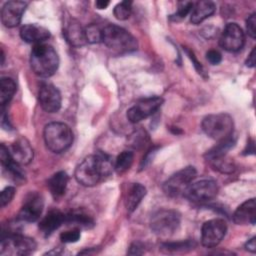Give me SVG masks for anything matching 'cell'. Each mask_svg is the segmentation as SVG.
<instances>
[{
	"label": "cell",
	"instance_id": "cell-1",
	"mask_svg": "<svg viewBox=\"0 0 256 256\" xmlns=\"http://www.w3.org/2000/svg\"><path fill=\"white\" fill-rule=\"evenodd\" d=\"M112 168L114 167L111 158L103 152H97L87 156L78 164L74 176L79 184L91 187L108 177L112 173Z\"/></svg>",
	"mask_w": 256,
	"mask_h": 256
},
{
	"label": "cell",
	"instance_id": "cell-2",
	"mask_svg": "<svg viewBox=\"0 0 256 256\" xmlns=\"http://www.w3.org/2000/svg\"><path fill=\"white\" fill-rule=\"evenodd\" d=\"M30 66L39 77H50L58 69V54L51 45L45 43L36 44L31 51Z\"/></svg>",
	"mask_w": 256,
	"mask_h": 256
},
{
	"label": "cell",
	"instance_id": "cell-3",
	"mask_svg": "<svg viewBox=\"0 0 256 256\" xmlns=\"http://www.w3.org/2000/svg\"><path fill=\"white\" fill-rule=\"evenodd\" d=\"M102 42L117 53H129L138 47L136 38L122 27L107 25L102 29Z\"/></svg>",
	"mask_w": 256,
	"mask_h": 256
},
{
	"label": "cell",
	"instance_id": "cell-4",
	"mask_svg": "<svg viewBox=\"0 0 256 256\" xmlns=\"http://www.w3.org/2000/svg\"><path fill=\"white\" fill-rule=\"evenodd\" d=\"M46 147L53 153L66 151L73 142V133L68 125L62 122H51L44 128Z\"/></svg>",
	"mask_w": 256,
	"mask_h": 256
},
{
	"label": "cell",
	"instance_id": "cell-5",
	"mask_svg": "<svg viewBox=\"0 0 256 256\" xmlns=\"http://www.w3.org/2000/svg\"><path fill=\"white\" fill-rule=\"evenodd\" d=\"M202 129L207 136L219 142L232 136L234 129L233 119L227 113L210 114L203 119Z\"/></svg>",
	"mask_w": 256,
	"mask_h": 256
},
{
	"label": "cell",
	"instance_id": "cell-6",
	"mask_svg": "<svg viewBox=\"0 0 256 256\" xmlns=\"http://www.w3.org/2000/svg\"><path fill=\"white\" fill-rule=\"evenodd\" d=\"M180 226V215L174 210L161 209L156 211L150 219V228L160 237L173 235Z\"/></svg>",
	"mask_w": 256,
	"mask_h": 256
},
{
	"label": "cell",
	"instance_id": "cell-7",
	"mask_svg": "<svg viewBox=\"0 0 256 256\" xmlns=\"http://www.w3.org/2000/svg\"><path fill=\"white\" fill-rule=\"evenodd\" d=\"M36 242L33 238L23 236L19 233L2 236L0 245L1 255H29L36 249Z\"/></svg>",
	"mask_w": 256,
	"mask_h": 256
},
{
	"label": "cell",
	"instance_id": "cell-8",
	"mask_svg": "<svg viewBox=\"0 0 256 256\" xmlns=\"http://www.w3.org/2000/svg\"><path fill=\"white\" fill-rule=\"evenodd\" d=\"M195 177V168L192 166L185 167L168 178L164 182L162 189L164 193L169 197H178L184 195L187 188L190 186V183Z\"/></svg>",
	"mask_w": 256,
	"mask_h": 256
},
{
	"label": "cell",
	"instance_id": "cell-9",
	"mask_svg": "<svg viewBox=\"0 0 256 256\" xmlns=\"http://www.w3.org/2000/svg\"><path fill=\"white\" fill-rule=\"evenodd\" d=\"M217 193V183L211 179H204L190 184L184 196L191 202L203 203L215 198Z\"/></svg>",
	"mask_w": 256,
	"mask_h": 256
},
{
	"label": "cell",
	"instance_id": "cell-10",
	"mask_svg": "<svg viewBox=\"0 0 256 256\" xmlns=\"http://www.w3.org/2000/svg\"><path fill=\"white\" fill-rule=\"evenodd\" d=\"M227 225L223 219L216 218L206 221L201 229V243L204 247L213 248L224 238Z\"/></svg>",
	"mask_w": 256,
	"mask_h": 256
},
{
	"label": "cell",
	"instance_id": "cell-11",
	"mask_svg": "<svg viewBox=\"0 0 256 256\" xmlns=\"http://www.w3.org/2000/svg\"><path fill=\"white\" fill-rule=\"evenodd\" d=\"M163 99L158 96L140 99L127 111V118L131 123H138L153 115L161 107Z\"/></svg>",
	"mask_w": 256,
	"mask_h": 256
},
{
	"label": "cell",
	"instance_id": "cell-12",
	"mask_svg": "<svg viewBox=\"0 0 256 256\" xmlns=\"http://www.w3.org/2000/svg\"><path fill=\"white\" fill-rule=\"evenodd\" d=\"M245 43V35L241 27L236 23H229L223 30L219 44L229 52L239 51Z\"/></svg>",
	"mask_w": 256,
	"mask_h": 256
},
{
	"label": "cell",
	"instance_id": "cell-13",
	"mask_svg": "<svg viewBox=\"0 0 256 256\" xmlns=\"http://www.w3.org/2000/svg\"><path fill=\"white\" fill-rule=\"evenodd\" d=\"M43 207L44 201L42 196L37 192H31L26 196L18 217L25 222H35L40 218Z\"/></svg>",
	"mask_w": 256,
	"mask_h": 256
},
{
	"label": "cell",
	"instance_id": "cell-14",
	"mask_svg": "<svg viewBox=\"0 0 256 256\" xmlns=\"http://www.w3.org/2000/svg\"><path fill=\"white\" fill-rule=\"evenodd\" d=\"M38 100L41 108L47 113H55L61 107V94L52 84H42L38 92Z\"/></svg>",
	"mask_w": 256,
	"mask_h": 256
},
{
	"label": "cell",
	"instance_id": "cell-15",
	"mask_svg": "<svg viewBox=\"0 0 256 256\" xmlns=\"http://www.w3.org/2000/svg\"><path fill=\"white\" fill-rule=\"evenodd\" d=\"M27 7V2L24 1H8L4 4L1 10V21L8 27L13 28L20 24L22 15Z\"/></svg>",
	"mask_w": 256,
	"mask_h": 256
},
{
	"label": "cell",
	"instance_id": "cell-16",
	"mask_svg": "<svg viewBox=\"0 0 256 256\" xmlns=\"http://www.w3.org/2000/svg\"><path fill=\"white\" fill-rule=\"evenodd\" d=\"M0 160L4 172L9 176L14 182L22 183L25 181V173L20 167V164L17 163L10 155L8 147L4 144H1L0 148Z\"/></svg>",
	"mask_w": 256,
	"mask_h": 256
},
{
	"label": "cell",
	"instance_id": "cell-17",
	"mask_svg": "<svg viewBox=\"0 0 256 256\" xmlns=\"http://www.w3.org/2000/svg\"><path fill=\"white\" fill-rule=\"evenodd\" d=\"M8 150L11 157L20 165L28 164L33 159V148L29 141L24 137H20L14 141L10 146H8Z\"/></svg>",
	"mask_w": 256,
	"mask_h": 256
},
{
	"label": "cell",
	"instance_id": "cell-18",
	"mask_svg": "<svg viewBox=\"0 0 256 256\" xmlns=\"http://www.w3.org/2000/svg\"><path fill=\"white\" fill-rule=\"evenodd\" d=\"M256 219V202L254 198L243 202L234 212L233 221L238 225L255 224Z\"/></svg>",
	"mask_w": 256,
	"mask_h": 256
},
{
	"label": "cell",
	"instance_id": "cell-19",
	"mask_svg": "<svg viewBox=\"0 0 256 256\" xmlns=\"http://www.w3.org/2000/svg\"><path fill=\"white\" fill-rule=\"evenodd\" d=\"M20 36L25 42L36 45L46 41L50 37V32L43 26L27 24L20 29Z\"/></svg>",
	"mask_w": 256,
	"mask_h": 256
},
{
	"label": "cell",
	"instance_id": "cell-20",
	"mask_svg": "<svg viewBox=\"0 0 256 256\" xmlns=\"http://www.w3.org/2000/svg\"><path fill=\"white\" fill-rule=\"evenodd\" d=\"M64 223L65 214L59 210H51L40 221L39 229L45 236H48Z\"/></svg>",
	"mask_w": 256,
	"mask_h": 256
},
{
	"label": "cell",
	"instance_id": "cell-21",
	"mask_svg": "<svg viewBox=\"0 0 256 256\" xmlns=\"http://www.w3.org/2000/svg\"><path fill=\"white\" fill-rule=\"evenodd\" d=\"M64 36L67 42L74 47H80L87 43L85 36V28H83L79 22L72 20L64 31Z\"/></svg>",
	"mask_w": 256,
	"mask_h": 256
},
{
	"label": "cell",
	"instance_id": "cell-22",
	"mask_svg": "<svg viewBox=\"0 0 256 256\" xmlns=\"http://www.w3.org/2000/svg\"><path fill=\"white\" fill-rule=\"evenodd\" d=\"M216 6L212 1H198L193 4L190 21L191 23L198 25L205 19L210 17L215 12Z\"/></svg>",
	"mask_w": 256,
	"mask_h": 256
},
{
	"label": "cell",
	"instance_id": "cell-23",
	"mask_svg": "<svg viewBox=\"0 0 256 256\" xmlns=\"http://www.w3.org/2000/svg\"><path fill=\"white\" fill-rule=\"evenodd\" d=\"M68 180L69 177L64 171L56 172L48 179L47 186L54 198H59L64 195L67 188Z\"/></svg>",
	"mask_w": 256,
	"mask_h": 256
},
{
	"label": "cell",
	"instance_id": "cell-24",
	"mask_svg": "<svg viewBox=\"0 0 256 256\" xmlns=\"http://www.w3.org/2000/svg\"><path fill=\"white\" fill-rule=\"evenodd\" d=\"M145 195H146V188L143 185L139 183L132 184L125 198V207L127 211L129 213L133 212L138 207V205L140 204L142 199L145 197Z\"/></svg>",
	"mask_w": 256,
	"mask_h": 256
},
{
	"label": "cell",
	"instance_id": "cell-25",
	"mask_svg": "<svg viewBox=\"0 0 256 256\" xmlns=\"http://www.w3.org/2000/svg\"><path fill=\"white\" fill-rule=\"evenodd\" d=\"M16 91V84L9 77H2L0 80V103L4 107L13 97Z\"/></svg>",
	"mask_w": 256,
	"mask_h": 256
},
{
	"label": "cell",
	"instance_id": "cell-26",
	"mask_svg": "<svg viewBox=\"0 0 256 256\" xmlns=\"http://www.w3.org/2000/svg\"><path fill=\"white\" fill-rule=\"evenodd\" d=\"M234 144H235V140L232 138V136L228 139L219 141V143L216 146H214L209 151H207V153L205 154V157L207 160H212L217 157L225 156L226 153L234 146Z\"/></svg>",
	"mask_w": 256,
	"mask_h": 256
},
{
	"label": "cell",
	"instance_id": "cell-27",
	"mask_svg": "<svg viewBox=\"0 0 256 256\" xmlns=\"http://www.w3.org/2000/svg\"><path fill=\"white\" fill-rule=\"evenodd\" d=\"M65 223L66 224H73L75 227H84V228H90L94 225L93 219L81 212H72L65 214Z\"/></svg>",
	"mask_w": 256,
	"mask_h": 256
},
{
	"label": "cell",
	"instance_id": "cell-28",
	"mask_svg": "<svg viewBox=\"0 0 256 256\" xmlns=\"http://www.w3.org/2000/svg\"><path fill=\"white\" fill-rule=\"evenodd\" d=\"M196 243L193 240H185L178 242H165L161 244V250L165 253H178L186 252L193 249Z\"/></svg>",
	"mask_w": 256,
	"mask_h": 256
},
{
	"label": "cell",
	"instance_id": "cell-29",
	"mask_svg": "<svg viewBox=\"0 0 256 256\" xmlns=\"http://www.w3.org/2000/svg\"><path fill=\"white\" fill-rule=\"evenodd\" d=\"M133 159H134L133 152H131V151H123V152H121L117 156V158L115 160V163H114L115 171L118 174L125 173L132 166Z\"/></svg>",
	"mask_w": 256,
	"mask_h": 256
},
{
	"label": "cell",
	"instance_id": "cell-30",
	"mask_svg": "<svg viewBox=\"0 0 256 256\" xmlns=\"http://www.w3.org/2000/svg\"><path fill=\"white\" fill-rule=\"evenodd\" d=\"M148 134L143 129L135 130L129 137H128V145L136 150L143 148L148 143Z\"/></svg>",
	"mask_w": 256,
	"mask_h": 256
},
{
	"label": "cell",
	"instance_id": "cell-31",
	"mask_svg": "<svg viewBox=\"0 0 256 256\" xmlns=\"http://www.w3.org/2000/svg\"><path fill=\"white\" fill-rule=\"evenodd\" d=\"M209 161L211 162L212 167L221 173L229 174V173H232L235 169V166H234V163L232 162V160L226 158V156L217 157V158H214Z\"/></svg>",
	"mask_w": 256,
	"mask_h": 256
},
{
	"label": "cell",
	"instance_id": "cell-32",
	"mask_svg": "<svg viewBox=\"0 0 256 256\" xmlns=\"http://www.w3.org/2000/svg\"><path fill=\"white\" fill-rule=\"evenodd\" d=\"M132 2L130 1H122L120 3H118L113 10L114 16L118 19V20H126L130 17L131 15V8Z\"/></svg>",
	"mask_w": 256,
	"mask_h": 256
},
{
	"label": "cell",
	"instance_id": "cell-33",
	"mask_svg": "<svg viewBox=\"0 0 256 256\" xmlns=\"http://www.w3.org/2000/svg\"><path fill=\"white\" fill-rule=\"evenodd\" d=\"M87 43L102 42V29L96 24H90L85 28Z\"/></svg>",
	"mask_w": 256,
	"mask_h": 256
},
{
	"label": "cell",
	"instance_id": "cell-34",
	"mask_svg": "<svg viewBox=\"0 0 256 256\" xmlns=\"http://www.w3.org/2000/svg\"><path fill=\"white\" fill-rule=\"evenodd\" d=\"M80 238V229L78 227H73L70 230H66L60 234V239L64 243H74Z\"/></svg>",
	"mask_w": 256,
	"mask_h": 256
},
{
	"label": "cell",
	"instance_id": "cell-35",
	"mask_svg": "<svg viewBox=\"0 0 256 256\" xmlns=\"http://www.w3.org/2000/svg\"><path fill=\"white\" fill-rule=\"evenodd\" d=\"M193 3L190 1H181L178 3V8L176 13L173 15V18L175 20L183 19L187 16V14L192 10Z\"/></svg>",
	"mask_w": 256,
	"mask_h": 256
},
{
	"label": "cell",
	"instance_id": "cell-36",
	"mask_svg": "<svg viewBox=\"0 0 256 256\" xmlns=\"http://www.w3.org/2000/svg\"><path fill=\"white\" fill-rule=\"evenodd\" d=\"M15 195V188L12 186H8L6 188H4L1 191L0 194V203H1V207L6 206L8 203L11 202V200L13 199Z\"/></svg>",
	"mask_w": 256,
	"mask_h": 256
},
{
	"label": "cell",
	"instance_id": "cell-37",
	"mask_svg": "<svg viewBox=\"0 0 256 256\" xmlns=\"http://www.w3.org/2000/svg\"><path fill=\"white\" fill-rule=\"evenodd\" d=\"M246 27H247V32L250 37L255 38L256 37V14L253 13L251 14L247 21H246Z\"/></svg>",
	"mask_w": 256,
	"mask_h": 256
},
{
	"label": "cell",
	"instance_id": "cell-38",
	"mask_svg": "<svg viewBox=\"0 0 256 256\" xmlns=\"http://www.w3.org/2000/svg\"><path fill=\"white\" fill-rule=\"evenodd\" d=\"M206 59L208 60V62L212 65H217L221 62L222 60V56L221 54L217 51V50H209L206 53Z\"/></svg>",
	"mask_w": 256,
	"mask_h": 256
},
{
	"label": "cell",
	"instance_id": "cell-39",
	"mask_svg": "<svg viewBox=\"0 0 256 256\" xmlns=\"http://www.w3.org/2000/svg\"><path fill=\"white\" fill-rule=\"evenodd\" d=\"M127 253L129 255H141L144 253V245L141 242H134L130 245Z\"/></svg>",
	"mask_w": 256,
	"mask_h": 256
},
{
	"label": "cell",
	"instance_id": "cell-40",
	"mask_svg": "<svg viewBox=\"0 0 256 256\" xmlns=\"http://www.w3.org/2000/svg\"><path fill=\"white\" fill-rule=\"evenodd\" d=\"M185 51H186V53H187V55H188V57L192 60V62L194 63V66H195V68H196V70L198 71V73H200V74H204V69H203V66L201 65V63L200 62H198L197 61V59L195 58V56H194V54H193V52L191 51V50H188V49H185Z\"/></svg>",
	"mask_w": 256,
	"mask_h": 256
},
{
	"label": "cell",
	"instance_id": "cell-41",
	"mask_svg": "<svg viewBox=\"0 0 256 256\" xmlns=\"http://www.w3.org/2000/svg\"><path fill=\"white\" fill-rule=\"evenodd\" d=\"M245 248L246 250L255 253L256 252V238L252 237L250 240H248V242L245 244Z\"/></svg>",
	"mask_w": 256,
	"mask_h": 256
},
{
	"label": "cell",
	"instance_id": "cell-42",
	"mask_svg": "<svg viewBox=\"0 0 256 256\" xmlns=\"http://www.w3.org/2000/svg\"><path fill=\"white\" fill-rule=\"evenodd\" d=\"M245 64H246V66H248V67H254V66H255V48L252 49V51H251V53L249 54V56H248V58H247Z\"/></svg>",
	"mask_w": 256,
	"mask_h": 256
},
{
	"label": "cell",
	"instance_id": "cell-43",
	"mask_svg": "<svg viewBox=\"0 0 256 256\" xmlns=\"http://www.w3.org/2000/svg\"><path fill=\"white\" fill-rule=\"evenodd\" d=\"M108 5H109V1H104V0L96 1V7L98 9H105Z\"/></svg>",
	"mask_w": 256,
	"mask_h": 256
}]
</instances>
